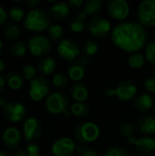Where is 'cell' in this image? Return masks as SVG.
I'll use <instances>...</instances> for the list:
<instances>
[{"label": "cell", "mask_w": 155, "mask_h": 156, "mask_svg": "<svg viewBox=\"0 0 155 156\" xmlns=\"http://www.w3.org/2000/svg\"><path fill=\"white\" fill-rule=\"evenodd\" d=\"M144 58L149 63L155 65V40L147 44L144 51Z\"/></svg>", "instance_id": "d6a6232c"}, {"label": "cell", "mask_w": 155, "mask_h": 156, "mask_svg": "<svg viewBox=\"0 0 155 156\" xmlns=\"http://www.w3.org/2000/svg\"><path fill=\"white\" fill-rule=\"evenodd\" d=\"M51 16L45 10L35 8L27 12L24 19V27L31 32H43L50 27Z\"/></svg>", "instance_id": "7a4b0ae2"}, {"label": "cell", "mask_w": 155, "mask_h": 156, "mask_svg": "<svg viewBox=\"0 0 155 156\" xmlns=\"http://www.w3.org/2000/svg\"><path fill=\"white\" fill-rule=\"evenodd\" d=\"M9 55L13 58H21L26 52V45L23 41H15L12 43L8 49Z\"/></svg>", "instance_id": "4316f807"}, {"label": "cell", "mask_w": 155, "mask_h": 156, "mask_svg": "<svg viewBox=\"0 0 155 156\" xmlns=\"http://www.w3.org/2000/svg\"><path fill=\"white\" fill-rule=\"evenodd\" d=\"M7 102L5 101V99L2 96H0V109H4L6 106Z\"/></svg>", "instance_id": "bcb514c9"}, {"label": "cell", "mask_w": 155, "mask_h": 156, "mask_svg": "<svg viewBox=\"0 0 155 156\" xmlns=\"http://www.w3.org/2000/svg\"><path fill=\"white\" fill-rule=\"evenodd\" d=\"M23 133L26 142L37 141L42 134V125L40 122L34 118H27L23 125Z\"/></svg>", "instance_id": "5bb4252c"}, {"label": "cell", "mask_w": 155, "mask_h": 156, "mask_svg": "<svg viewBox=\"0 0 155 156\" xmlns=\"http://www.w3.org/2000/svg\"><path fill=\"white\" fill-rule=\"evenodd\" d=\"M20 27L15 23H8L3 28V36L9 40H15L20 36Z\"/></svg>", "instance_id": "484cf974"}, {"label": "cell", "mask_w": 155, "mask_h": 156, "mask_svg": "<svg viewBox=\"0 0 155 156\" xmlns=\"http://www.w3.org/2000/svg\"><path fill=\"white\" fill-rule=\"evenodd\" d=\"M14 156H27L25 149H22V148H19V149H16V151L15 152Z\"/></svg>", "instance_id": "f6af8a7d"}, {"label": "cell", "mask_w": 155, "mask_h": 156, "mask_svg": "<svg viewBox=\"0 0 155 156\" xmlns=\"http://www.w3.org/2000/svg\"><path fill=\"white\" fill-rule=\"evenodd\" d=\"M69 107V99L64 92L55 91L49 94L45 101V108L50 114H60L64 113L69 116L71 115Z\"/></svg>", "instance_id": "3957f363"}, {"label": "cell", "mask_w": 155, "mask_h": 156, "mask_svg": "<svg viewBox=\"0 0 155 156\" xmlns=\"http://www.w3.org/2000/svg\"><path fill=\"white\" fill-rule=\"evenodd\" d=\"M5 79H4L2 76H0V92L3 91V90H4V88H5Z\"/></svg>", "instance_id": "7dc6e473"}, {"label": "cell", "mask_w": 155, "mask_h": 156, "mask_svg": "<svg viewBox=\"0 0 155 156\" xmlns=\"http://www.w3.org/2000/svg\"><path fill=\"white\" fill-rule=\"evenodd\" d=\"M52 84L57 89H65L69 84V77L64 73H56L52 78Z\"/></svg>", "instance_id": "f546056e"}, {"label": "cell", "mask_w": 155, "mask_h": 156, "mask_svg": "<svg viewBox=\"0 0 155 156\" xmlns=\"http://www.w3.org/2000/svg\"><path fill=\"white\" fill-rule=\"evenodd\" d=\"M76 152L80 156H97L96 152L91 147L88 146V144H79V145H77Z\"/></svg>", "instance_id": "d590c367"}, {"label": "cell", "mask_w": 155, "mask_h": 156, "mask_svg": "<svg viewBox=\"0 0 155 156\" xmlns=\"http://www.w3.org/2000/svg\"><path fill=\"white\" fill-rule=\"evenodd\" d=\"M110 16L116 20H124L130 14V5L125 0H111L107 4Z\"/></svg>", "instance_id": "7c38bea8"}, {"label": "cell", "mask_w": 155, "mask_h": 156, "mask_svg": "<svg viewBox=\"0 0 155 156\" xmlns=\"http://www.w3.org/2000/svg\"><path fill=\"white\" fill-rule=\"evenodd\" d=\"M5 62L2 59H0V73H2L5 70Z\"/></svg>", "instance_id": "c3c4849f"}, {"label": "cell", "mask_w": 155, "mask_h": 156, "mask_svg": "<svg viewBox=\"0 0 155 156\" xmlns=\"http://www.w3.org/2000/svg\"><path fill=\"white\" fill-rule=\"evenodd\" d=\"M152 72H153V77L155 78V65H154V67L153 68V70H152Z\"/></svg>", "instance_id": "816d5d0a"}, {"label": "cell", "mask_w": 155, "mask_h": 156, "mask_svg": "<svg viewBox=\"0 0 155 156\" xmlns=\"http://www.w3.org/2000/svg\"><path fill=\"white\" fill-rule=\"evenodd\" d=\"M7 17H8V15H7L5 9L2 5H0V26L4 25L6 22Z\"/></svg>", "instance_id": "60d3db41"}, {"label": "cell", "mask_w": 155, "mask_h": 156, "mask_svg": "<svg viewBox=\"0 0 155 156\" xmlns=\"http://www.w3.org/2000/svg\"><path fill=\"white\" fill-rule=\"evenodd\" d=\"M50 90V83L44 76H37L30 81L29 96L35 101H39L48 97Z\"/></svg>", "instance_id": "52a82bcc"}, {"label": "cell", "mask_w": 155, "mask_h": 156, "mask_svg": "<svg viewBox=\"0 0 155 156\" xmlns=\"http://www.w3.org/2000/svg\"><path fill=\"white\" fill-rule=\"evenodd\" d=\"M120 132L124 137L129 139V138L133 137V135L135 134L136 126H135V124H133L131 122H126L122 124V126L120 128Z\"/></svg>", "instance_id": "4dcf8cb0"}, {"label": "cell", "mask_w": 155, "mask_h": 156, "mask_svg": "<svg viewBox=\"0 0 155 156\" xmlns=\"http://www.w3.org/2000/svg\"><path fill=\"white\" fill-rule=\"evenodd\" d=\"M9 17L13 20V21H15V22H19V21H21L23 18H24V16H25V12H24V10L21 8V7H19V6H12L10 9H9Z\"/></svg>", "instance_id": "e575fe53"}, {"label": "cell", "mask_w": 155, "mask_h": 156, "mask_svg": "<svg viewBox=\"0 0 155 156\" xmlns=\"http://www.w3.org/2000/svg\"><path fill=\"white\" fill-rule=\"evenodd\" d=\"M39 4H40L39 0H27V1H26V5L28 7H31L32 9H35Z\"/></svg>", "instance_id": "7bdbcfd3"}, {"label": "cell", "mask_w": 155, "mask_h": 156, "mask_svg": "<svg viewBox=\"0 0 155 156\" xmlns=\"http://www.w3.org/2000/svg\"><path fill=\"white\" fill-rule=\"evenodd\" d=\"M145 63V58L141 53H133L128 59V64L132 69H142Z\"/></svg>", "instance_id": "f1b7e54d"}, {"label": "cell", "mask_w": 155, "mask_h": 156, "mask_svg": "<svg viewBox=\"0 0 155 156\" xmlns=\"http://www.w3.org/2000/svg\"><path fill=\"white\" fill-rule=\"evenodd\" d=\"M85 22H82V21H79L78 19H74L71 21L70 23V30L74 33H81L84 29H85Z\"/></svg>", "instance_id": "74e56055"}, {"label": "cell", "mask_w": 155, "mask_h": 156, "mask_svg": "<svg viewBox=\"0 0 155 156\" xmlns=\"http://www.w3.org/2000/svg\"><path fill=\"white\" fill-rule=\"evenodd\" d=\"M3 143L9 149H16L21 143V133L15 127H8L4 131L2 136Z\"/></svg>", "instance_id": "e0dca14e"}, {"label": "cell", "mask_w": 155, "mask_h": 156, "mask_svg": "<svg viewBox=\"0 0 155 156\" xmlns=\"http://www.w3.org/2000/svg\"><path fill=\"white\" fill-rule=\"evenodd\" d=\"M137 127L143 134L152 136L155 133V117L152 115H143L137 122Z\"/></svg>", "instance_id": "d6986e66"}, {"label": "cell", "mask_w": 155, "mask_h": 156, "mask_svg": "<svg viewBox=\"0 0 155 156\" xmlns=\"http://www.w3.org/2000/svg\"><path fill=\"white\" fill-rule=\"evenodd\" d=\"M87 16H88L86 15V13H85L84 11H81V12H79V13L78 14L76 19H78V20H79V21H82V22H85Z\"/></svg>", "instance_id": "ee69618b"}, {"label": "cell", "mask_w": 155, "mask_h": 156, "mask_svg": "<svg viewBox=\"0 0 155 156\" xmlns=\"http://www.w3.org/2000/svg\"><path fill=\"white\" fill-rule=\"evenodd\" d=\"M3 48H4V46H3V42H2V40L0 39V54L2 53V51H3Z\"/></svg>", "instance_id": "f907efd6"}, {"label": "cell", "mask_w": 155, "mask_h": 156, "mask_svg": "<svg viewBox=\"0 0 155 156\" xmlns=\"http://www.w3.org/2000/svg\"><path fill=\"white\" fill-rule=\"evenodd\" d=\"M70 113L78 118H85L90 112V109L88 104L84 102H74L70 105Z\"/></svg>", "instance_id": "cb8c5ba5"}, {"label": "cell", "mask_w": 155, "mask_h": 156, "mask_svg": "<svg viewBox=\"0 0 155 156\" xmlns=\"http://www.w3.org/2000/svg\"><path fill=\"white\" fill-rule=\"evenodd\" d=\"M48 36L50 41H59L63 38L64 29L59 24H52L48 29Z\"/></svg>", "instance_id": "83f0119b"}, {"label": "cell", "mask_w": 155, "mask_h": 156, "mask_svg": "<svg viewBox=\"0 0 155 156\" xmlns=\"http://www.w3.org/2000/svg\"><path fill=\"white\" fill-rule=\"evenodd\" d=\"M128 143L134 145L137 152L143 155H149L155 150V138L153 136L145 135L140 138H129Z\"/></svg>", "instance_id": "9a60e30c"}, {"label": "cell", "mask_w": 155, "mask_h": 156, "mask_svg": "<svg viewBox=\"0 0 155 156\" xmlns=\"http://www.w3.org/2000/svg\"><path fill=\"white\" fill-rule=\"evenodd\" d=\"M22 75L24 77L25 80H32L34 78H36L37 76V68H35L33 65L31 64H26L25 66H23L22 69Z\"/></svg>", "instance_id": "836d02e7"}, {"label": "cell", "mask_w": 155, "mask_h": 156, "mask_svg": "<svg viewBox=\"0 0 155 156\" xmlns=\"http://www.w3.org/2000/svg\"><path fill=\"white\" fill-rule=\"evenodd\" d=\"M154 99L146 93H143L138 95L133 101V107L134 109L142 113H145L153 110L154 107Z\"/></svg>", "instance_id": "ac0fdd59"}, {"label": "cell", "mask_w": 155, "mask_h": 156, "mask_svg": "<svg viewBox=\"0 0 155 156\" xmlns=\"http://www.w3.org/2000/svg\"><path fill=\"white\" fill-rule=\"evenodd\" d=\"M98 50H99V45L95 40L92 39L86 41L83 46V52L86 56L89 57L94 56L98 52Z\"/></svg>", "instance_id": "1f68e13d"}, {"label": "cell", "mask_w": 155, "mask_h": 156, "mask_svg": "<svg viewBox=\"0 0 155 156\" xmlns=\"http://www.w3.org/2000/svg\"><path fill=\"white\" fill-rule=\"evenodd\" d=\"M77 145L69 137H61L55 141L51 146L54 156H72L76 152Z\"/></svg>", "instance_id": "8fae6325"}, {"label": "cell", "mask_w": 155, "mask_h": 156, "mask_svg": "<svg viewBox=\"0 0 155 156\" xmlns=\"http://www.w3.org/2000/svg\"><path fill=\"white\" fill-rule=\"evenodd\" d=\"M112 43L128 53H137L146 44L147 32L139 22L125 21L118 24L111 31Z\"/></svg>", "instance_id": "6da1fadb"}, {"label": "cell", "mask_w": 155, "mask_h": 156, "mask_svg": "<svg viewBox=\"0 0 155 156\" xmlns=\"http://www.w3.org/2000/svg\"><path fill=\"white\" fill-rule=\"evenodd\" d=\"M138 22L144 27H155V0L143 1L137 10Z\"/></svg>", "instance_id": "8992f818"}, {"label": "cell", "mask_w": 155, "mask_h": 156, "mask_svg": "<svg viewBox=\"0 0 155 156\" xmlns=\"http://www.w3.org/2000/svg\"><path fill=\"white\" fill-rule=\"evenodd\" d=\"M27 48L32 55L36 57H41L48 55L51 51L52 44L48 37L37 35L29 38L27 42Z\"/></svg>", "instance_id": "9c48e42d"}, {"label": "cell", "mask_w": 155, "mask_h": 156, "mask_svg": "<svg viewBox=\"0 0 155 156\" xmlns=\"http://www.w3.org/2000/svg\"><path fill=\"white\" fill-rule=\"evenodd\" d=\"M103 156H130L128 152L122 148V147H117V146H114V147H111L109 148L105 153Z\"/></svg>", "instance_id": "8d00e7d4"}, {"label": "cell", "mask_w": 155, "mask_h": 156, "mask_svg": "<svg viewBox=\"0 0 155 156\" xmlns=\"http://www.w3.org/2000/svg\"><path fill=\"white\" fill-rule=\"evenodd\" d=\"M0 156H9V154H8L7 151H5V150H1V151H0Z\"/></svg>", "instance_id": "681fc988"}, {"label": "cell", "mask_w": 155, "mask_h": 156, "mask_svg": "<svg viewBox=\"0 0 155 156\" xmlns=\"http://www.w3.org/2000/svg\"><path fill=\"white\" fill-rule=\"evenodd\" d=\"M103 3L101 0H88L84 3L83 11L87 16H95L102 8Z\"/></svg>", "instance_id": "d4e9b609"}, {"label": "cell", "mask_w": 155, "mask_h": 156, "mask_svg": "<svg viewBox=\"0 0 155 156\" xmlns=\"http://www.w3.org/2000/svg\"><path fill=\"white\" fill-rule=\"evenodd\" d=\"M58 56L68 61H75L80 55V45L69 38L62 39L57 47Z\"/></svg>", "instance_id": "ba28073f"}, {"label": "cell", "mask_w": 155, "mask_h": 156, "mask_svg": "<svg viewBox=\"0 0 155 156\" xmlns=\"http://www.w3.org/2000/svg\"><path fill=\"white\" fill-rule=\"evenodd\" d=\"M5 117L13 122H19L24 120L26 114L25 106L20 102H9L3 109Z\"/></svg>", "instance_id": "2e32d148"}, {"label": "cell", "mask_w": 155, "mask_h": 156, "mask_svg": "<svg viewBox=\"0 0 155 156\" xmlns=\"http://www.w3.org/2000/svg\"><path fill=\"white\" fill-rule=\"evenodd\" d=\"M88 29L93 37L97 38H103L108 37L111 33V25L105 17L94 16L88 22Z\"/></svg>", "instance_id": "30bf717a"}, {"label": "cell", "mask_w": 155, "mask_h": 156, "mask_svg": "<svg viewBox=\"0 0 155 156\" xmlns=\"http://www.w3.org/2000/svg\"><path fill=\"white\" fill-rule=\"evenodd\" d=\"M100 131L99 126L92 122L79 123L74 131V136L79 144H88L95 142L100 136Z\"/></svg>", "instance_id": "277c9868"}, {"label": "cell", "mask_w": 155, "mask_h": 156, "mask_svg": "<svg viewBox=\"0 0 155 156\" xmlns=\"http://www.w3.org/2000/svg\"><path fill=\"white\" fill-rule=\"evenodd\" d=\"M69 12L70 6L66 2H57L49 8V15L57 20H62L68 17Z\"/></svg>", "instance_id": "ffe728a7"}, {"label": "cell", "mask_w": 155, "mask_h": 156, "mask_svg": "<svg viewBox=\"0 0 155 156\" xmlns=\"http://www.w3.org/2000/svg\"><path fill=\"white\" fill-rule=\"evenodd\" d=\"M138 93L136 84L131 80H123L114 89L108 88L105 90L107 97H117L120 101H128L132 100Z\"/></svg>", "instance_id": "5b68a950"}, {"label": "cell", "mask_w": 155, "mask_h": 156, "mask_svg": "<svg viewBox=\"0 0 155 156\" xmlns=\"http://www.w3.org/2000/svg\"><path fill=\"white\" fill-rule=\"evenodd\" d=\"M89 64V58L87 57H81L77 60L71 62L67 69L68 77L74 82H79L84 78L86 68Z\"/></svg>", "instance_id": "4fadbf2b"}, {"label": "cell", "mask_w": 155, "mask_h": 156, "mask_svg": "<svg viewBox=\"0 0 155 156\" xmlns=\"http://www.w3.org/2000/svg\"><path fill=\"white\" fill-rule=\"evenodd\" d=\"M27 156H38L39 155V148L36 144H29L26 145L25 149Z\"/></svg>", "instance_id": "f35d334b"}, {"label": "cell", "mask_w": 155, "mask_h": 156, "mask_svg": "<svg viewBox=\"0 0 155 156\" xmlns=\"http://www.w3.org/2000/svg\"><path fill=\"white\" fill-rule=\"evenodd\" d=\"M144 88L150 93H155V78L151 77L145 80Z\"/></svg>", "instance_id": "ab89813d"}, {"label": "cell", "mask_w": 155, "mask_h": 156, "mask_svg": "<svg viewBox=\"0 0 155 156\" xmlns=\"http://www.w3.org/2000/svg\"><path fill=\"white\" fill-rule=\"evenodd\" d=\"M56 60L52 57H45L37 63V70L41 75H50L56 69Z\"/></svg>", "instance_id": "7402d4cb"}, {"label": "cell", "mask_w": 155, "mask_h": 156, "mask_svg": "<svg viewBox=\"0 0 155 156\" xmlns=\"http://www.w3.org/2000/svg\"><path fill=\"white\" fill-rule=\"evenodd\" d=\"M5 83L12 90H20L24 85V80L22 76L16 71H10L5 76Z\"/></svg>", "instance_id": "603a6c76"}, {"label": "cell", "mask_w": 155, "mask_h": 156, "mask_svg": "<svg viewBox=\"0 0 155 156\" xmlns=\"http://www.w3.org/2000/svg\"><path fill=\"white\" fill-rule=\"evenodd\" d=\"M69 5L71 7L79 8L84 5V2H83V0H70V1H69Z\"/></svg>", "instance_id": "b9f144b4"}, {"label": "cell", "mask_w": 155, "mask_h": 156, "mask_svg": "<svg viewBox=\"0 0 155 156\" xmlns=\"http://www.w3.org/2000/svg\"><path fill=\"white\" fill-rule=\"evenodd\" d=\"M70 95L76 102H84L89 97V90L82 82H75L70 88Z\"/></svg>", "instance_id": "44dd1931"}]
</instances>
